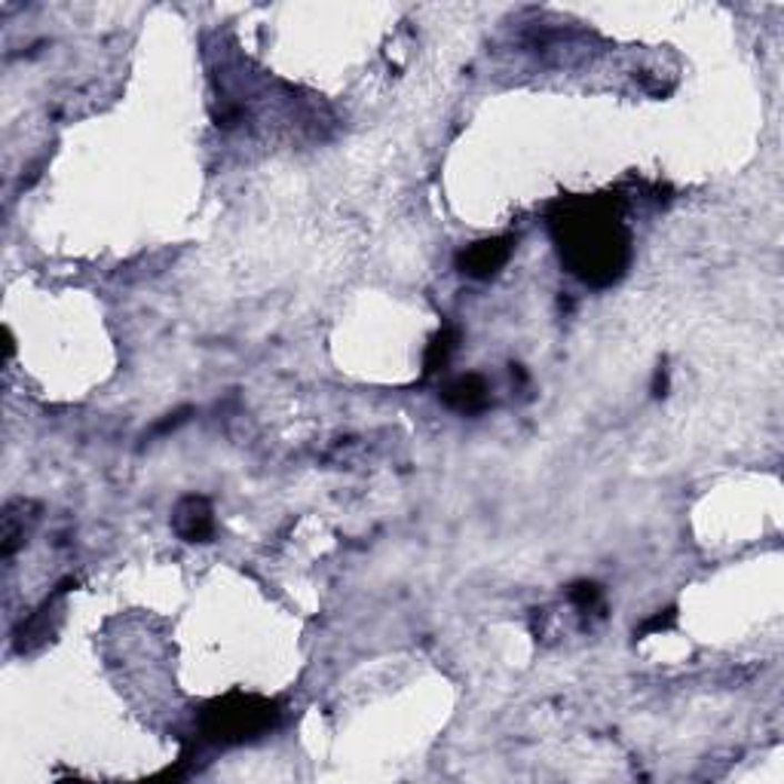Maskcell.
<instances>
[{
  "instance_id": "cell-1",
  "label": "cell",
  "mask_w": 784,
  "mask_h": 784,
  "mask_svg": "<svg viewBox=\"0 0 784 784\" xmlns=\"http://www.w3.org/2000/svg\"><path fill=\"white\" fill-rule=\"evenodd\" d=\"M549 230L561 264L592 289L620 282L632 264V233L622 221L616 197L561 200L549 215Z\"/></svg>"
},
{
  "instance_id": "cell-2",
  "label": "cell",
  "mask_w": 784,
  "mask_h": 784,
  "mask_svg": "<svg viewBox=\"0 0 784 784\" xmlns=\"http://www.w3.org/2000/svg\"><path fill=\"white\" fill-rule=\"evenodd\" d=\"M282 721L279 702L252 693H230L209 702L200 714V738L209 745H242L277 730Z\"/></svg>"
},
{
  "instance_id": "cell-3",
  "label": "cell",
  "mask_w": 784,
  "mask_h": 784,
  "mask_svg": "<svg viewBox=\"0 0 784 784\" xmlns=\"http://www.w3.org/2000/svg\"><path fill=\"white\" fill-rule=\"evenodd\" d=\"M515 252V237H494V240L472 242L469 249L456 254V270L469 279H494L503 267L509 264V258Z\"/></svg>"
},
{
  "instance_id": "cell-4",
  "label": "cell",
  "mask_w": 784,
  "mask_h": 784,
  "mask_svg": "<svg viewBox=\"0 0 784 784\" xmlns=\"http://www.w3.org/2000/svg\"><path fill=\"white\" fill-rule=\"evenodd\" d=\"M172 527L184 543H205L215 533V512L205 496H184L175 506Z\"/></svg>"
},
{
  "instance_id": "cell-5",
  "label": "cell",
  "mask_w": 784,
  "mask_h": 784,
  "mask_svg": "<svg viewBox=\"0 0 784 784\" xmlns=\"http://www.w3.org/2000/svg\"><path fill=\"white\" fill-rule=\"evenodd\" d=\"M442 402L460 414H481L491 405V390L479 374H463L442 386Z\"/></svg>"
},
{
  "instance_id": "cell-6",
  "label": "cell",
  "mask_w": 784,
  "mask_h": 784,
  "mask_svg": "<svg viewBox=\"0 0 784 784\" xmlns=\"http://www.w3.org/2000/svg\"><path fill=\"white\" fill-rule=\"evenodd\" d=\"M456 341H460V331L451 329V325H444V329L432 338L430 346H426V359H423V374H426V378H435V374H442L444 368H448V362H451V355H454L456 350Z\"/></svg>"
},
{
  "instance_id": "cell-7",
  "label": "cell",
  "mask_w": 784,
  "mask_h": 784,
  "mask_svg": "<svg viewBox=\"0 0 784 784\" xmlns=\"http://www.w3.org/2000/svg\"><path fill=\"white\" fill-rule=\"evenodd\" d=\"M570 604L580 610V613H595V610H601V597H604V592H601V585L597 582H576V585H570Z\"/></svg>"
},
{
  "instance_id": "cell-8",
  "label": "cell",
  "mask_w": 784,
  "mask_h": 784,
  "mask_svg": "<svg viewBox=\"0 0 784 784\" xmlns=\"http://www.w3.org/2000/svg\"><path fill=\"white\" fill-rule=\"evenodd\" d=\"M674 620H677V613L674 610H665V613H656L653 620H646L644 625H641V632L637 634H650V632H669L671 625H674Z\"/></svg>"
},
{
  "instance_id": "cell-9",
  "label": "cell",
  "mask_w": 784,
  "mask_h": 784,
  "mask_svg": "<svg viewBox=\"0 0 784 784\" xmlns=\"http://www.w3.org/2000/svg\"><path fill=\"white\" fill-rule=\"evenodd\" d=\"M669 392V371L665 368H659L656 371V380H653V395H665Z\"/></svg>"
}]
</instances>
